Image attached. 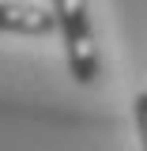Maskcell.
<instances>
[{
	"mask_svg": "<svg viewBox=\"0 0 147 151\" xmlns=\"http://www.w3.org/2000/svg\"><path fill=\"white\" fill-rule=\"evenodd\" d=\"M57 30V19L42 4H15L0 0V34H27V38H45Z\"/></svg>",
	"mask_w": 147,
	"mask_h": 151,
	"instance_id": "2",
	"label": "cell"
},
{
	"mask_svg": "<svg viewBox=\"0 0 147 151\" xmlns=\"http://www.w3.org/2000/svg\"><path fill=\"white\" fill-rule=\"evenodd\" d=\"M132 113H136V136H140V147L147 151V91H140L132 98Z\"/></svg>",
	"mask_w": 147,
	"mask_h": 151,
	"instance_id": "3",
	"label": "cell"
},
{
	"mask_svg": "<svg viewBox=\"0 0 147 151\" xmlns=\"http://www.w3.org/2000/svg\"><path fill=\"white\" fill-rule=\"evenodd\" d=\"M49 12L57 19V34L64 42L68 72L79 87H91L98 79V42H94V23H91V4L87 0H49Z\"/></svg>",
	"mask_w": 147,
	"mask_h": 151,
	"instance_id": "1",
	"label": "cell"
}]
</instances>
